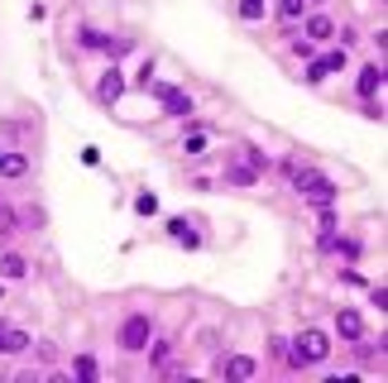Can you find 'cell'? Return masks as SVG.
I'll return each instance as SVG.
<instances>
[{
    "instance_id": "8",
    "label": "cell",
    "mask_w": 388,
    "mask_h": 383,
    "mask_svg": "<svg viewBox=\"0 0 388 383\" xmlns=\"http://www.w3.org/2000/svg\"><path fill=\"white\" fill-rule=\"evenodd\" d=\"M379 87H384V68H365L360 72V96H374Z\"/></svg>"
},
{
    "instance_id": "16",
    "label": "cell",
    "mask_w": 388,
    "mask_h": 383,
    "mask_svg": "<svg viewBox=\"0 0 388 383\" xmlns=\"http://www.w3.org/2000/svg\"><path fill=\"white\" fill-rule=\"evenodd\" d=\"M302 5H307V0H278V14H283V19H297Z\"/></svg>"
},
{
    "instance_id": "20",
    "label": "cell",
    "mask_w": 388,
    "mask_h": 383,
    "mask_svg": "<svg viewBox=\"0 0 388 383\" xmlns=\"http://www.w3.org/2000/svg\"><path fill=\"white\" fill-rule=\"evenodd\" d=\"M134 211H144V216H154V211H159V201H154V196H139V201H134Z\"/></svg>"
},
{
    "instance_id": "15",
    "label": "cell",
    "mask_w": 388,
    "mask_h": 383,
    "mask_svg": "<svg viewBox=\"0 0 388 383\" xmlns=\"http://www.w3.org/2000/svg\"><path fill=\"white\" fill-rule=\"evenodd\" d=\"M72 369H77V379H96V360H92V355H82V360H77V364H72Z\"/></svg>"
},
{
    "instance_id": "9",
    "label": "cell",
    "mask_w": 388,
    "mask_h": 383,
    "mask_svg": "<svg viewBox=\"0 0 388 383\" xmlns=\"http://www.w3.org/2000/svg\"><path fill=\"white\" fill-rule=\"evenodd\" d=\"M120 92H125V82H120V72L110 68V72L101 77V101H120Z\"/></svg>"
},
{
    "instance_id": "14",
    "label": "cell",
    "mask_w": 388,
    "mask_h": 383,
    "mask_svg": "<svg viewBox=\"0 0 388 383\" xmlns=\"http://www.w3.org/2000/svg\"><path fill=\"white\" fill-rule=\"evenodd\" d=\"M230 183L249 187V183H254V163H235V168H230Z\"/></svg>"
},
{
    "instance_id": "12",
    "label": "cell",
    "mask_w": 388,
    "mask_h": 383,
    "mask_svg": "<svg viewBox=\"0 0 388 383\" xmlns=\"http://www.w3.org/2000/svg\"><path fill=\"white\" fill-rule=\"evenodd\" d=\"M0 278H24V259L19 254H0Z\"/></svg>"
},
{
    "instance_id": "2",
    "label": "cell",
    "mask_w": 388,
    "mask_h": 383,
    "mask_svg": "<svg viewBox=\"0 0 388 383\" xmlns=\"http://www.w3.org/2000/svg\"><path fill=\"white\" fill-rule=\"evenodd\" d=\"M331 355V340L321 331H302L297 335V350H292V364H321Z\"/></svg>"
},
{
    "instance_id": "6",
    "label": "cell",
    "mask_w": 388,
    "mask_h": 383,
    "mask_svg": "<svg viewBox=\"0 0 388 383\" xmlns=\"http://www.w3.org/2000/svg\"><path fill=\"white\" fill-rule=\"evenodd\" d=\"M225 374H230V379H254L259 364H254L249 355H235V360H225Z\"/></svg>"
},
{
    "instance_id": "4",
    "label": "cell",
    "mask_w": 388,
    "mask_h": 383,
    "mask_svg": "<svg viewBox=\"0 0 388 383\" xmlns=\"http://www.w3.org/2000/svg\"><path fill=\"white\" fill-rule=\"evenodd\" d=\"M149 92L163 101L168 115H192V96L187 92H178V87H168V82H149Z\"/></svg>"
},
{
    "instance_id": "17",
    "label": "cell",
    "mask_w": 388,
    "mask_h": 383,
    "mask_svg": "<svg viewBox=\"0 0 388 383\" xmlns=\"http://www.w3.org/2000/svg\"><path fill=\"white\" fill-rule=\"evenodd\" d=\"M321 68H326V72H340V68H345V48H340V53H326Z\"/></svg>"
},
{
    "instance_id": "22",
    "label": "cell",
    "mask_w": 388,
    "mask_h": 383,
    "mask_svg": "<svg viewBox=\"0 0 388 383\" xmlns=\"http://www.w3.org/2000/svg\"><path fill=\"white\" fill-rule=\"evenodd\" d=\"M0 154H5V149H0Z\"/></svg>"
},
{
    "instance_id": "13",
    "label": "cell",
    "mask_w": 388,
    "mask_h": 383,
    "mask_svg": "<svg viewBox=\"0 0 388 383\" xmlns=\"http://www.w3.org/2000/svg\"><path fill=\"white\" fill-rule=\"evenodd\" d=\"M331 34H336V29H331V19H321V14H316V19H307V39H331Z\"/></svg>"
},
{
    "instance_id": "7",
    "label": "cell",
    "mask_w": 388,
    "mask_h": 383,
    "mask_svg": "<svg viewBox=\"0 0 388 383\" xmlns=\"http://www.w3.org/2000/svg\"><path fill=\"white\" fill-rule=\"evenodd\" d=\"M19 350H29V335L5 326V335H0V355H19Z\"/></svg>"
},
{
    "instance_id": "5",
    "label": "cell",
    "mask_w": 388,
    "mask_h": 383,
    "mask_svg": "<svg viewBox=\"0 0 388 383\" xmlns=\"http://www.w3.org/2000/svg\"><path fill=\"white\" fill-rule=\"evenodd\" d=\"M336 331H340L345 340H360V335H365V321H360V311H350V307H345V311H336Z\"/></svg>"
},
{
    "instance_id": "10",
    "label": "cell",
    "mask_w": 388,
    "mask_h": 383,
    "mask_svg": "<svg viewBox=\"0 0 388 383\" xmlns=\"http://www.w3.org/2000/svg\"><path fill=\"white\" fill-rule=\"evenodd\" d=\"M24 168H29V158H24V154H0V173H5V178H19Z\"/></svg>"
},
{
    "instance_id": "1",
    "label": "cell",
    "mask_w": 388,
    "mask_h": 383,
    "mask_svg": "<svg viewBox=\"0 0 388 383\" xmlns=\"http://www.w3.org/2000/svg\"><path fill=\"white\" fill-rule=\"evenodd\" d=\"M288 178H292V187L302 192L307 201H316V206H331L336 201V183L321 178V173H312V168H302V163H288Z\"/></svg>"
},
{
    "instance_id": "21",
    "label": "cell",
    "mask_w": 388,
    "mask_h": 383,
    "mask_svg": "<svg viewBox=\"0 0 388 383\" xmlns=\"http://www.w3.org/2000/svg\"><path fill=\"white\" fill-rule=\"evenodd\" d=\"M0 335H5V321H0Z\"/></svg>"
},
{
    "instance_id": "11",
    "label": "cell",
    "mask_w": 388,
    "mask_h": 383,
    "mask_svg": "<svg viewBox=\"0 0 388 383\" xmlns=\"http://www.w3.org/2000/svg\"><path fill=\"white\" fill-rule=\"evenodd\" d=\"M168 235H173L178 245H187V249H192V245H196V230H192V225H187V220H168Z\"/></svg>"
},
{
    "instance_id": "18",
    "label": "cell",
    "mask_w": 388,
    "mask_h": 383,
    "mask_svg": "<svg viewBox=\"0 0 388 383\" xmlns=\"http://www.w3.org/2000/svg\"><path fill=\"white\" fill-rule=\"evenodd\" d=\"M168 360H173V340H159L154 345V364H168Z\"/></svg>"
},
{
    "instance_id": "19",
    "label": "cell",
    "mask_w": 388,
    "mask_h": 383,
    "mask_svg": "<svg viewBox=\"0 0 388 383\" xmlns=\"http://www.w3.org/2000/svg\"><path fill=\"white\" fill-rule=\"evenodd\" d=\"M264 5H269V0H245V5H240V14H245V19H259V14H264Z\"/></svg>"
},
{
    "instance_id": "3",
    "label": "cell",
    "mask_w": 388,
    "mask_h": 383,
    "mask_svg": "<svg viewBox=\"0 0 388 383\" xmlns=\"http://www.w3.org/2000/svg\"><path fill=\"white\" fill-rule=\"evenodd\" d=\"M149 335H154V321L139 311L120 326V350H149Z\"/></svg>"
}]
</instances>
